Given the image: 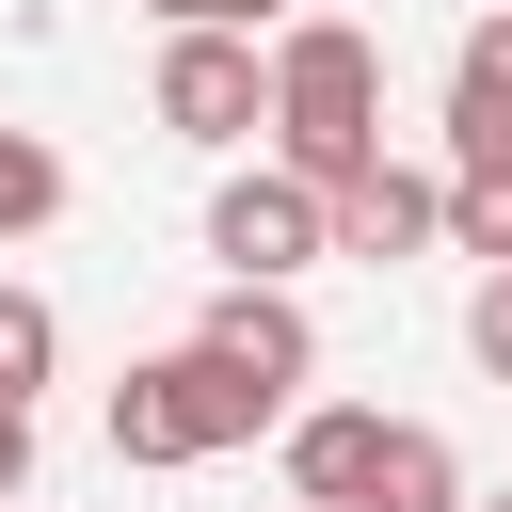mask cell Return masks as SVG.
<instances>
[{
    "instance_id": "1",
    "label": "cell",
    "mask_w": 512,
    "mask_h": 512,
    "mask_svg": "<svg viewBox=\"0 0 512 512\" xmlns=\"http://www.w3.org/2000/svg\"><path fill=\"white\" fill-rule=\"evenodd\" d=\"M272 160L288 176H352V160H384V48L352 32V16H288L272 32Z\"/></svg>"
},
{
    "instance_id": "2",
    "label": "cell",
    "mask_w": 512,
    "mask_h": 512,
    "mask_svg": "<svg viewBox=\"0 0 512 512\" xmlns=\"http://www.w3.org/2000/svg\"><path fill=\"white\" fill-rule=\"evenodd\" d=\"M96 416H112V464H224V448L288 432V400H272V384H240V368H224V352H192V336H176V352H144Z\"/></svg>"
},
{
    "instance_id": "3",
    "label": "cell",
    "mask_w": 512,
    "mask_h": 512,
    "mask_svg": "<svg viewBox=\"0 0 512 512\" xmlns=\"http://www.w3.org/2000/svg\"><path fill=\"white\" fill-rule=\"evenodd\" d=\"M208 256H224V288H288L304 256H336V208H320V176H288V160L224 176V192H208Z\"/></svg>"
},
{
    "instance_id": "4",
    "label": "cell",
    "mask_w": 512,
    "mask_h": 512,
    "mask_svg": "<svg viewBox=\"0 0 512 512\" xmlns=\"http://www.w3.org/2000/svg\"><path fill=\"white\" fill-rule=\"evenodd\" d=\"M144 96H160L176 144H256L272 128V48L256 32H160V80Z\"/></svg>"
},
{
    "instance_id": "5",
    "label": "cell",
    "mask_w": 512,
    "mask_h": 512,
    "mask_svg": "<svg viewBox=\"0 0 512 512\" xmlns=\"http://www.w3.org/2000/svg\"><path fill=\"white\" fill-rule=\"evenodd\" d=\"M320 208H336V256H368V272H384V256H432V240H448V176H400V160H352V176H336Z\"/></svg>"
},
{
    "instance_id": "6",
    "label": "cell",
    "mask_w": 512,
    "mask_h": 512,
    "mask_svg": "<svg viewBox=\"0 0 512 512\" xmlns=\"http://www.w3.org/2000/svg\"><path fill=\"white\" fill-rule=\"evenodd\" d=\"M192 352H224V368H240V384H272V400H288V384H320V320H304L288 288H208Z\"/></svg>"
},
{
    "instance_id": "7",
    "label": "cell",
    "mask_w": 512,
    "mask_h": 512,
    "mask_svg": "<svg viewBox=\"0 0 512 512\" xmlns=\"http://www.w3.org/2000/svg\"><path fill=\"white\" fill-rule=\"evenodd\" d=\"M368 480H384V416H368V400L288 416V496H304V512H368Z\"/></svg>"
},
{
    "instance_id": "8",
    "label": "cell",
    "mask_w": 512,
    "mask_h": 512,
    "mask_svg": "<svg viewBox=\"0 0 512 512\" xmlns=\"http://www.w3.org/2000/svg\"><path fill=\"white\" fill-rule=\"evenodd\" d=\"M496 144H512V0L464 16V48H448V160H496Z\"/></svg>"
},
{
    "instance_id": "9",
    "label": "cell",
    "mask_w": 512,
    "mask_h": 512,
    "mask_svg": "<svg viewBox=\"0 0 512 512\" xmlns=\"http://www.w3.org/2000/svg\"><path fill=\"white\" fill-rule=\"evenodd\" d=\"M368 512H464V448H448L432 416H384V480H368Z\"/></svg>"
},
{
    "instance_id": "10",
    "label": "cell",
    "mask_w": 512,
    "mask_h": 512,
    "mask_svg": "<svg viewBox=\"0 0 512 512\" xmlns=\"http://www.w3.org/2000/svg\"><path fill=\"white\" fill-rule=\"evenodd\" d=\"M448 256L512 272V144H496V160H448Z\"/></svg>"
},
{
    "instance_id": "11",
    "label": "cell",
    "mask_w": 512,
    "mask_h": 512,
    "mask_svg": "<svg viewBox=\"0 0 512 512\" xmlns=\"http://www.w3.org/2000/svg\"><path fill=\"white\" fill-rule=\"evenodd\" d=\"M32 224H64V144L0 128V240H32Z\"/></svg>"
},
{
    "instance_id": "12",
    "label": "cell",
    "mask_w": 512,
    "mask_h": 512,
    "mask_svg": "<svg viewBox=\"0 0 512 512\" xmlns=\"http://www.w3.org/2000/svg\"><path fill=\"white\" fill-rule=\"evenodd\" d=\"M64 368V320H48V288H0V400H32Z\"/></svg>"
},
{
    "instance_id": "13",
    "label": "cell",
    "mask_w": 512,
    "mask_h": 512,
    "mask_svg": "<svg viewBox=\"0 0 512 512\" xmlns=\"http://www.w3.org/2000/svg\"><path fill=\"white\" fill-rule=\"evenodd\" d=\"M464 352H480V368L512 384V272H480V304H464Z\"/></svg>"
},
{
    "instance_id": "14",
    "label": "cell",
    "mask_w": 512,
    "mask_h": 512,
    "mask_svg": "<svg viewBox=\"0 0 512 512\" xmlns=\"http://www.w3.org/2000/svg\"><path fill=\"white\" fill-rule=\"evenodd\" d=\"M32 496V400H0V512Z\"/></svg>"
},
{
    "instance_id": "15",
    "label": "cell",
    "mask_w": 512,
    "mask_h": 512,
    "mask_svg": "<svg viewBox=\"0 0 512 512\" xmlns=\"http://www.w3.org/2000/svg\"><path fill=\"white\" fill-rule=\"evenodd\" d=\"M144 16H160V32H240L224 0H144Z\"/></svg>"
},
{
    "instance_id": "16",
    "label": "cell",
    "mask_w": 512,
    "mask_h": 512,
    "mask_svg": "<svg viewBox=\"0 0 512 512\" xmlns=\"http://www.w3.org/2000/svg\"><path fill=\"white\" fill-rule=\"evenodd\" d=\"M224 16H240V32H288V16H304V0H224Z\"/></svg>"
},
{
    "instance_id": "17",
    "label": "cell",
    "mask_w": 512,
    "mask_h": 512,
    "mask_svg": "<svg viewBox=\"0 0 512 512\" xmlns=\"http://www.w3.org/2000/svg\"><path fill=\"white\" fill-rule=\"evenodd\" d=\"M464 512H512V496H464Z\"/></svg>"
},
{
    "instance_id": "18",
    "label": "cell",
    "mask_w": 512,
    "mask_h": 512,
    "mask_svg": "<svg viewBox=\"0 0 512 512\" xmlns=\"http://www.w3.org/2000/svg\"><path fill=\"white\" fill-rule=\"evenodd\" d=\"M288 512H304V496H288Z\"/></svg>"
}]
</instances>
